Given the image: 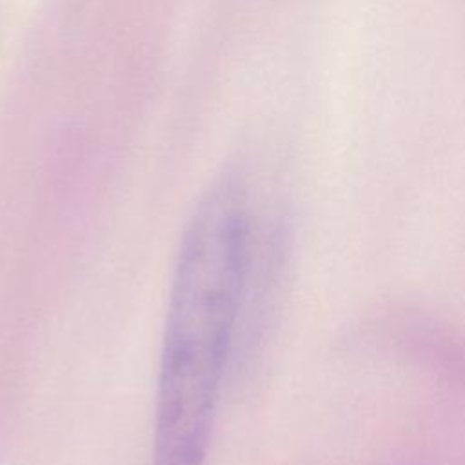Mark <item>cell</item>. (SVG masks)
<instances>
[{
  "label": "cell",
  "instance_id": "obj_1",
  "mask_svg": "<svg viewBox=\"0 0 465 465\" xmlns=\"http://www.w3.org/2000/svg\"><path fill=\"white\" fill-rule=\"evenodd\" d=\"M256 251L245 180L220 174L182 234L162 338L151 465H205Z\"/></svg>",
  "mask_w": 465,
  "mask_h": 465
}]
</instances>
